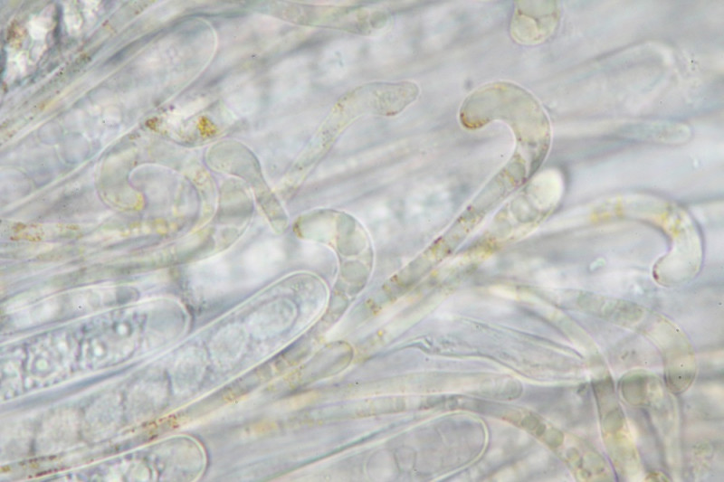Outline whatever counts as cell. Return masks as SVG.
Listing matches in <instances>:
<instances>
[{"label":"cell","instance_id":"cell-1","mask_svg":"<svg viewBox=\"0 0 724 482\" xmlns=\"http://www.w3.org/2000/svg\"><path fill=\"white\" fill-rule=\"evenodd\" d=\"M597 402L601 432L610 459L617 471L631 477L639 471V458L614 386L606 376L593 385Z\"/></svg>","mask_w":724,"mask_h":482},{"label":"cell","instance_id":"cell-2","mask_svg":"<svg viewBox=\"0 0 724 482\" xmlns=\"http://www.w3.org/2000/svg\"><path fill=\"white\" fill-rule=\"evenodd\" d=\"M562 459L581 481H607L611 471L604 458L589 445L578 439L563 441Z\"/></svg>","mask_w":724,"mask_h":482},{"label":"cell","instance_id":"cell-3","mask_svg":"<svg viewBox=\"0 0 724 482\" xmlns=\"http://www.w3.org/2000/svg\"><path fill=\"white\" fill-rule=\"evenodd\" d=\"M662 350L665 384L672 392L681 393L695 378V356L689 346L681 342L667 344Z\"/></svg>","mask_w":724,"mask_h":482},{"label":"cell","instance_id":"cell-4","mask_svg":"<svg viewBox=\"0 0 724 482\" xmlns=\"http://www.w3.org/2000/svg\"><path fill=\"white\" fill-rule=\"evenodd\" d=\"M282 244L277 240H266L250 247L242 257L243 269L249 280L256 281L275 272L284 260Z\"/></svg>","mask_w":724,"mask_h":482},{"label":"cell","instance_id":"cell-5","mask_svg":"<svg viewBox=\"0 0 724 482\" xmlns=\"http://www.w3.org/2000/svg\"><path fill=\"white\" fill-rule=\"evenodd\" d=\"M619 390L623 398L634 406H652L662 400L663 393L660 380L643 371L624 375Z\"/></svg>","mask_w":724,"mask_h":482},{"label":"cell","instance_id":"cell-6","mask_svg":"<svg viewBox=\"0 0 724 482\" xmlns=\"http://www.w3.org/2000/svg\"><path fill=\"white\" fill-rule=\"evenodd\" d=\"M294 317V307L288 301H277L252 316L249 326L258 336L272 335L285 328Z\"/></svg>","mask_w":724,"mask_h":482},{"label":"cell","instance_id":"cell-7","mask_svg":"<svg viewBox=\"0 0 724 482\" xmlns=\"http://www.w3.org/2000/svg\"><path fill=\"white\" fill-rule=\"evenodd\" d=\"M587 308H591L602 316L614 318L615 321L625 322L626 320L636 319L640 316V310L631 303L619 300L604 299L595 297H586L585 298Z\"/></svg>","mask_w":724,"mask_h":482},{"label":"cell","instance_id":"cell-8","mask_svg":"<svg viewBox=\"0 0 724 482\" xmlns=\"http://www.w3.org/2000/svg\"><path fill=\"white\" fill-rule=\"evenodd\" d=\"M201 285L213 289H219L229 285L230 267L223 257H215L204 261L197 269Z\"/></svg>","mask_w":724,"mask_h":482},{"label":"cell","instance_id":"cell-9","mask_svg":"<svg viewBox=\"0 0 724 482\" xmlns=\"http://www.w3.org/2000/svg\"><path fill=\"white\" fill-rule=\"evenodd\" d=\"M245 342V335L240 327L225 328L217 337V355L221 359L232 360L236 357ZM218 357V358H219Z\"/></svg>","mask_w":724,"mask_h":482},{"label":"cell","instance_id":"cell-10","mask_svg":"<svg viewBox=\"0 0 724 482\" xmlns=\"http://www.w3.org/2000/svg\"><path fill=\"white\" fill-rule=\"evenodd\" d=\"M29 27L31 35L35 39H42L44 37L47 31L43 21L41 19L32 21Z\"/></svg>","mask_w":724,"mask_h":482}]
</instances>
